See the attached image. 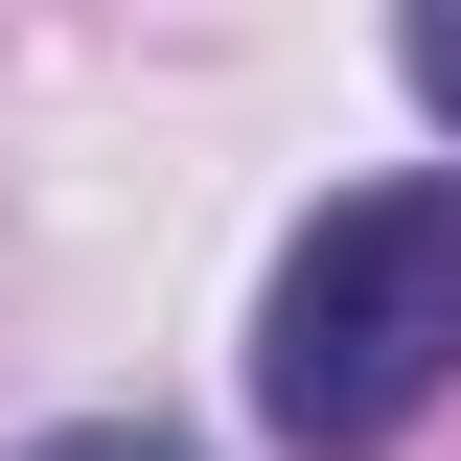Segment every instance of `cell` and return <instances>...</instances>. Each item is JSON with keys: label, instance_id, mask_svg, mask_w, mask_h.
I'll return each instance as SVG.
<instances>
[{"label": "cell", "instance_id": "cell-1", "mask_svg": "<svg viewBox=\"0 0 461 461\" xmlns=\"http://www.w3.org/2000/svg\"><path fill=\"white\" fill-rule=\"evenodd\" d=\"M438 393H461V185H346L254 300V438L393 461Z\"/></svg>", "mask_w": 461, "mask_h": 461}, {"label": "cell", "instance_id": "cell-2", "mask_svg": "<svg viewBox=\"0 0 461 461\" xmlns=\"http://www.w3.org/2000/svg\"><path fill=\"white\" fill-rule=\"evenodd\" d=\"M393 69H415V115L461 139V0H393Z\"/></svg>", "mask_w": 461, "mask_h": 461}, {"label": "cell", "instance_id": "cell-3", "mask_svg": "<svg viewBox=\"0 0 461 461\" xmlns=\"http://www.w3.org/2000/svg\"><path fill=\"white\" fill-rule=\"evenodd\" d=\"M0 461H185L162 415H47V438H0Z\"/></svg>", "mask_w": 461, "mask_h": 461}]
</instances>
